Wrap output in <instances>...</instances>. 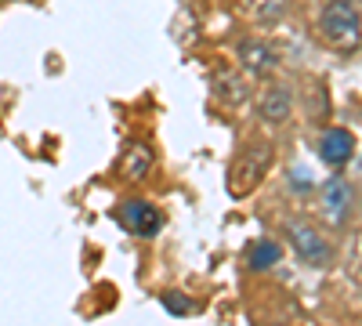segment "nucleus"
Here are the masks:
<instances>
[{"label":"nucleus","mask_w":362,"mask_h":326,"mask_svg":"<svg viewBox=\"0 0 362 326\" xmlns=\"http://www.w3.org/2000/svg\"><path fill=\"white\" fill-rule=\"evenodd\" d=\"M210 91H214V102H221V105H243L247 102V83L232 69H218L214 80H210Z\"/></svg>","instance_id":"10"},{"label":"nucleus","mask_w":362,"mask_h":326,"mask_svg":"<svg viewBox=\"0 0 362 326\" xmlns=\"http://www.w3.org/2000/svg\"><path fill=\"white\" fill-rule=\"evenodd\" d=\"M351 211H355V189H351V182L341 177V174L326 177L322 189H319V214L326 218V225L344 228L351 221Z\"/></svg>","instance_id":"5"},{"label":"nucleus","mask_w":362,"mask_h":326,"mask_svg":"<svg viewBox=\"0 0 362 326\" xmlns=\"http://www.w3.org/2000/svg\"><path fill=\"white\" fill-rule=\"evenodd\" d=\"M358 206H362V203H358Z\"/></svg>","instance_id":"14"},{"label":"nucleus","mask_w":362,"mask_h":326,"mask_svg":"<svg viewBox=\"0 0 362 326\" xmlns=\"http://www.w3.org/2000/svg\"><path fill=\"white\" fill-rule=\"evenodd\" d=\"M351 156H355V134H351V131H344V127H326V131L319 134V160H322L326 167L341 170L344 163H351Z\"/></svg>","instance_id":"7"},{"label":"nucleus","mask_w":362,"mask_h":326,"mask_svg":"<svg viewBox=\"0 0 362 326\" xmlns=\"http://www.w3.org/2000/svg\"><path fill=\"white\" fill-rule=\"evenodd\" d=\"M257 112H261V120L272 124V127L286 124L290 112H293V91L286 83H268L264 91L257 95Z\"/></svg>","instance_id":"8"},{"label":"nucleus","mask_w":362,"mask_h":326,"mask_svg":"<svg viewBox=\"0 0 362 326\" xmlns=\"http://www.w3.org/2000/svg\"><path fill=\"white\" fill-rule=\"evenodd\" d=\"M279 261H283V247L276 240H257L247 250V269H254V272H268V269H276Z\"/></svg>","instance_id":"11"},{"label":"nucleus","mask_w":362,"mask_h":326,"mask_svg":"<svg viewBox=\"0 0 362 326\" xmlns=\"http://www.w3.org/2000/svg\"><path fill=\"white\" fill-rule=\"evenodd\" d=\"M283 235H286L293 257H297L300 264H308V269H326V264L334 261V243H329L315 225L293 218V221L283 225Z\"/></svg>","instance_id":"3"},{"label":"nucleus","mask_w":362,"mask_h":326,"mask_svg":"<svg viewBox=\"0 0 362 326\" xmlns=\"http://www.w3.org/2000/svg\"><path fill=\"white\" fill-rule=\"evenodd\" d=\"M116 221L124 225L131 235H138V240H156V235L163 232L167 218L163 211L153 203V199H141V196H131L116 206Z\"/></svg>","instance_id":"4"},{"label":"nucleus","mask_w":362,"mask_h":326,"mask_svg":"<svg viewBox=\"0 0 362 326\" xmlns=\"http://www.w3.org/2000/svg\"><path fill=\"white\" fill-rule=\"evenodd\" d=\"M153 167H156V149L148 141H131L124 149V156H119V163H116L124 182H145V177L153 174Z\"/></svg>","instance_id":"9"},{"label":"nucleus","mask_w":362,"mask_h":326,"mask_svg":"<svg viewBox=\"0 0 362 326\" xmlns=\"http://www.w3.org/2000/svg\"><path fill=\"white\" fill-rule=\"evenodd\" d=\"M319 37L334 51H355L362 44V15L355 0H326L319 11Z\"/></svg>","instance_id":"2"},{"label":"nucleus","mask_w":362,"mask_h":326,"mask_svg":"<svg viewBox=\"0 0 362 326\" xmlns=\"http://www.w3.org/2000/svg\"><path fill=\"white\" fill-rule=\"evenodd\" d=\"M272 160H276V145H272V141H247L243 149L232 156V163H228V182H225L228 196L232 199L250 196L264 182Z\"/></svg>","instance_id":"1"},{"label":"nucleus","mask_w":362,"mask_h":326,"mask_svg":"<svg viewBox=\"0 0 362 326\" xmlns=\"http://www.w3.org/2000/svg\"><path fill=\"white\" fill-rule=\"evenodd\" d=\"M235 62H239V69H243V73L264 80V76H272V73L279 69V54H276V47H272L268 40H261V37H243V40L235 44Z\"/></svg>","instance_id":"6"},{"label":"nucleus","mask_w":362,"mask_h":326,"mask_svg":"<svg viewBox=\"0 0 362 326\" xmlns=\"http://www.w3.org/2000/svg\"><path fill=\"white\" fill-rule=\"evenodd\" d=\"M239 4H243V8H250V4H257V0H239Z\"/></svg>","instance_id":"13"},{"label":"nucleus","mask_w":362,"mask_h":326,"mask_svg":"<svg viewBox=\"0 0 362 326\" xmlns=\"http://www.w3.org/2000/svg\"><path fill=\"white\" fill-rule=\"evenodd\" d=\"M160 305H163L170 315H192V312H199V305H196L192 298H185L181 290H167V293H160Z\"/></svg>","instance_id":"12"}]
</instances>
